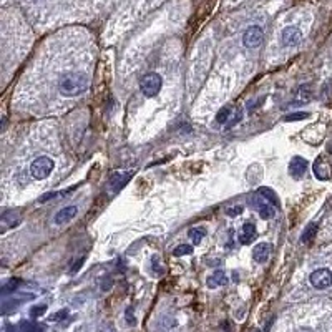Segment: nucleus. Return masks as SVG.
I'll return each mask as SVG.
<instances>
[{"label": "nucleus", "mask_w": 332, "mask_h": 332, "mask_svg": "<svg viewBox=\"0 0 332 332\" xmlns=\"http://www.w3.org/2000/svg\"><path fill=\"white\" fill-rule=\"evenodd\" d=\"M88 85L90 80L87 79V75L79 72H70L58 80V91L63 96H76L82 95L83 91H87Z\"/></svg>", "instance_id": "1"}, {"label": "nucleus", "mask_w": 332, "mask_h": 332, "mask_svg": "<svg viewBox=\"0 0 332 332\" xmlns=\"http://www.w3.org/2000/svg\"><path fill=\"white\" fill-rule=\"evenodd\" d=\"M243 120V110L241 108H232V107H224L220 110L216 115V122L220 125H224L226 128H232Z\"/></svg>", "instance_id": "2"}, {"label": "nucleus", "mask_w": 332, "mask_h": 332, "mask_svg": "<svg viewBox=\"0 0 332 332\" xmlns=\"http://www.w3.org/2000/svg\"><path fill=\"white\" fill-rule=\"evenodd\" d=\"M161 83H163V80L158 73H146L140 80V88L145 96H157L161 90Z\"/></svg>", "instance_id": "3"}, {"label": "nucleus", "mask_w": 332, "mask_h": 332, "mask_svg": "<svg viewBox=\"0 0 332 332\" xmlns=\"http://www.w3.org/2000/svg\"><path fill=\"white\" fill-rule=\"evenodd\" d=\"M30 171H32V176L35 180L47 178V176H50V173L53 171V160L48 158V157H38L32 163Z\"/></svg>", "instance_id": "4"}, {"label": "nucleus", "mask_w": 332, "mask_h": 332, "mask_svg": "<svg viewBox=\"0 0 332 332\" xmlns=\"http://www.w3.org/2000/svg\"><path fill=\"white\" fill-rule=\"evenodd\" d=\"M251 206L258 211L263 220H271V218L276 216V208H274L271 203H267L259 193L254 194V198L251 200Z\"/></svg>", "instance_id": "5"}, {"label": "nucleus", "mask_w": 332, "mask_h": 332, "mask_svg": "<svg viewBox=\"0 0 332 332\" xmlns=\"http://www.w3.org/2000/svg\"><path fill=\"white\" fill-rule=\"evenodd\" d=\"M264 40V32L259 25H252L243 35V44L248 48H258Z\"/></svg>", "instance_id": "6"}, {"label": "nucleus", "mask_w": 332, "mask_h": 332, "mask_svg": "<svg viewBox=\"0 0 332 332\" xmlns=\"http://www.w3.org/2000/svg\"><path fill=\"white\" fill-rule=\"evenodd\" d=\"M309 281L316 289H327L329 286H332V272L326 267H322V269H317L310 274Z\"/></svg>", "instance_id": "7"}, {"label": "nucleus", "mask_w": 332, "mask_h": 332, "mask_svg": "<svg viewBox=\"0 0 332 332\" xmlns=\"http://www.w3.org/2000/svg\"><path fill=\"white\" fill-rule=\"evenodd\" d=\"M302 38V33L298 27H286L284 30H282V35H281V40H282V45L284 47H294L298 45Z\"/></svg>", "instance_id": "8"}, {"label": "nucleus", "mask_w": 332, "mask_h": 332, "mask_svg": "<svg viewBox=\"0 0 332 332\" xmlns=\"http://www.w3.org/2000/svg\"><path fill=\"white\" fill-rule=\"evenodd\" d=\"M306 171H307V161L301 157H294L291 160V163H289V174H291L292 178L299 180L306 174Z\"/></svg>", "instance_id": "9"}, {"label": "nucleus", "mask_w": 332, "mask_h": 332, "mask_svg": "<svg viewBox=\"0 0 332 332\" xmlns=\"http://www.w3.org/2000/svg\"><path fill=\"white\" fill-rule=\"evenodd\" d=\"M271 252H272V246L269 243H259L258 246H254V249H252V259L256 261V263L263 264L269 259Z\"/></svg>", "instance_id": "10"}, {"label": "nucleus", "mask_w": 332, "mask_h": 332, "mask_svg": "<svg viewBox=\"0 0 332 332\" xmlns=\"http://www.w3.org/2000/svg\"><path fill=\"white\" fill-rule=\"evenodd\" d=\"M256 238H258L256 226L251 224V223H246L241 228V232H239V243H241V244H251Z\"/></svg>", "instance_id": "11"}, {"label": "nucleus", "mask_w": 332, "mask_h": 332, "mask_svg": "<svg viewBox=\"0 0 332 332\" xmlns=\"http://www.w3.org/2000/svg\"><path fill=\"white\" fill-rule=\"evenodd\" d=\"M310 96H313L310 87H309V85H302V87H299L298 91H296L291 105H294V107H298V105H306L307 102H310Z\"/></svg>", "instance_id": "12"}, {"label": "nucleus", "mask_w": 332, "mask_h": 332, "mask_svg": "<svg viewBox=\"0 0 332 332\" xmlns=\"http://www.w3.org/2000/svg\"><path fill=\"white\" fill-rule=\"evenodd\" d=\"M131 176H133V171L111 174V178H110V188L115 189V191H118V189H122V188L126 185V183H128V181L131 180Z\"/></svg>", "instance_id": "13"}, {"label": "nucleus", "mask_w": 332, "mask_h": 332, "mask_svg": "<svg viewBox=\"0 0 332 332\" xmlns=\"http://www.w3.org/2000/svg\"><path fill=\"white\" fill-rule=\"evenodd\" d=\"M76 216V208L75 206H67V208H63V209H60L58 213L55 214V224H65L67 221H70V220H73V218Z\"/></svg>", "instance_id": "14"}, {"label": "nucleus", "mask_w": 332, "mask_h": 332, "mask_svg": "<svg viewBox=\"0 0 332 332\" xmlns=\"http://www.w3.org/2000/svg\"><path fill=\"white\" fill-rule=\"evenodd\" d=\"M20 223V213L18 211H7L2 216V231H7L17 226Z\"/></svg>", "instance_id": "15"}, {"label": "nucleus", "mask_w": 332, "mask_h": 332, "mask_svg": "<svg viewBox=\"0 0 332 332\" xmlns=\"http://www.w3.org/2000/svg\"><path fill=\"white\" fill-rule=\"evenodd\" d=\"M206 282H208V287L216 289V287L224 286L226 282H228V276H226V272H224V271L216 269V271L213 272V276H209Z\"/></svg>", "instance_id": "16"}, {"label": "nucleus", "mask_w": 332, "mask_h": 332, "mask_svg": "<svg viewBox=\"0 0 332 332\" xmlns=\"http://www.w3.org/2000/svg\"><path fill=\"white\" fill-rule=\"evenodd\" d=\"M314 174L317 176V178H321V180H327L329 178V168L322 161V158H317L316 160V163H314Z\"/></svg>", "instance_id": "17"}, {"label": "nucleus", "mask_w": 332, "mask_h": 332, "mask_svg": "<svg viewBox=\"0 0 332 332\" xmlns=\"http://www.w3.org/2000/svg\"><path fill=\"white\" fill-rule=\"evenodd\" d=\"M258 193H259L261 196H263L267 203H271L274 208L279 206V198L276 196V193H274L271 188H259V189H258Z\"/></svg>", "instance_id": "18"}, {"label": "nucleus", "mask_w": 332, "mask_h": 332, "mask_svg": "<svg viewBox=\"0 0 332 332\" xmlns=\"http://www.w3.org/2000/svg\"><path fill=\"white\" fill-rule=\"evenodd\" d=\"M317 231H319V226H317L316 223L307 224V228L304 229V232H302V236H301V241L302 243H310L316 238Z\"/></svg>", "instance_id": "19"}, {"label": "nucleus", "mask_w": 332, "mask_h": 332, "mask_svg": "<svg viewBox=\"0 0 332 332\" xmlns=\"http://www.w3.org/2000/svg\"><path fill=\"white\" fill-rule=\"evenodd\" d=\"M188 236L193 241V244H200L203 241V238L206 236V229H204V228H193V229H189Z\"/></svg>", "instance_id": "20"}, {"label": "nucleus", "mask_w": 332, "mask_h": 332, "mask_svg": "<svg viewBox=\"0 0 332 332\" xmlns=\"http://www.w3.org/2000/svg\"><path fill=\"white\" fill-rule=\"evenodd\" d=\"M17 332H42V327L33 322H22L17 327Z\"/></svg>", "instance_id": "21"}, {"label": "nucleus", "mask_w": 332, "mask_h": 332, "mask_svg": "<svg viewBox=\"0 0 332 332\" xmlns=\"http://www.w3.org/2000/svg\"><path fill=\"white\" fill-rule=\"evenodd\" d=\"M193 252V246L189 244H180L178 248L173 251L174 256H186V254H191Z\"/></svg>", "instance_id": "22"}, {"label": "nucleus", "mask_w": 332, "mask_h": 332, "mask_svg": "<svg viewBox=\"0 0 332 332\" xmlns=\"http://www.w3.org/2000/svg\"><path fill=\"white\" fill-rule=\"evenodd\" d=\"M304 118H307V113L298 111V113H291V115H286L284 122H298V120H304Z\"/></svg>", "instance_id": "23"}, {"label": "nucleus", "mask_w": 332, "mask_h": 332, "mask_svg": "<svg viewBox=\"0 0 332 332\" xmlns=\"http://www.w3.org/2000/svg\"><path fill=\"white\" fill-rule=\"evenodd\" d=\"M17 286H18V279H12V281H9V284H5L4 287H2V294H9V292H13L17 289Z\"/></svg>", "instance_id": "24"}, {"label": "nucleus", "mask_w": 332, "mask_h": 332, "mask_svg": "<svg viewBox=\"0 0 332 332\" xmlns=\"http://www.w3.org/2000/svg\"><path fill=\"white\" fill-rule=\"evenodd\" d=\"M45 306H35V307H32V310H30V314L33 316V317H38V316H42L45 313Z\"/></svg>", "instance_id": "25"}, {"label": "nucleus", "mask_w": 332, "mask_h": 332, "mask_svg": "<svg viewBox=\"0 0 332 332\" xmlns=\"http://www.w3.org/2000/svg\"><path fill=\"white\" fill-rule=\"evenodd\" d=\"M263 102H264V96H261L259 100H256V102H249V103H248V108H249V110H256Z\"/></svg>", "instance_id": "26"}, {"label": "nucleus", "mask_w": 332, "mask_h": 332, "mask_svg": "<svg viewBox=\"0 0 332 332\" xmlns=\"http://www.w3.org/2000/svg\"><path fill=\"white\" fill-rule=\"evenodd\" d=\"M151 264H153L154 271H157L158 274H161V272H163V271H161V264L158 263V258H157V256H153V258H151Z\"/></svg>", "instance_id": "27"}, {"label": "nucleus", "mask_w": 332, "mask_h": 332, "mask_svg": "<svg viewBox=\"0 0 332 332\" xmlns=\"http://www.w3.org/2000/svg\"><path fill=\"white\" fill-rule=\"evenodd\" d=\"M241 211H243V208H241V206H236V208H229V209H228V214H229V216H236V214H239V213H241Z\"/></svg>", "instance_id": "28"}, {"label": "nucleus", "mask_w": 332, "mask_h": 332, "mask_svg": "<svg viewBox=\"0 0 332 332\" xmlns=\"http://www.w3.org/2000/svg\"><path fill=\"white\" fill-rule=\"evenodd\" d=\"M67 316V310H62V313H58L56 316L52 317V321H56V319H62V317H65Z\"/></svg>", "instance_id": "29"}, {"label": "nucleus", "mask_w": 332, "mask_h": 332, "mask_svg": "<svg viewBox=\"0 0 332 332\" xmlns=\"http://www.w3.org/2000/svg\"><path fill=\"white\" fill-rule=\"evenodd\" d=\"M126 319H128V324H133V322H135V319H131V309L126 310Z\"/></svg>", "instance_id": "30"}, {"label": "nucleus", "mask_w": 332, "mask_h": 332, "mask_svg": "<svg viewBox=\"0 0 332 332\" xmlns=\"http://www.w3.org/2000/svg\"><path fill=\"white\" fill-rule=\"evenodd\" d=\"M301 332H310V330H309V329H302Z\"/></svg>", "instance_id": "31"}, {"label": "nucleus", "mask_w": 332, "mask_h": 332, "mask_svg": "<svg viewBox=\"0 0 332 332\" xmlns=\"http://www.w3.org/2000/svg\"><path fill=\"white\" fill-rule=\"evenodd\" d=\"M329 151H330V153H332V146H330V150H329Z\"/></svg>", "instance_id": "32"}, {"label": "nucleus", "mask_w": 332, "mask_h": 332, "mask_svg": "<svg viewBox=\"0 0 332 332\" xmlns=\"http://www.w3.org/2000/svg\"><path fill=\"white\" fill-rule=\"evenodd\" d=\"M32 2H37V0H32Z\"/></svg>", "instance_id": "33"}, {"label": "nucleus", "mask_w": 332, "mask_h": 332, "mask_svg": "<svg viewBox=\"0 0 332 332\" xmlns=\"http://www.w3.org/2000/svg\"><path fill=\"white\" fill-rule=\"evenodd\" d=\"M256 332H259V330H256Z\"/></svg>", "instance_id": "34"}]
</instances>
